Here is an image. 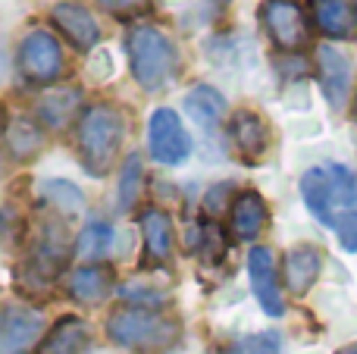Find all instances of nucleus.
<instances>
[{
    "mask_svg": "<svg viewBox=\"0 0 357 354\" xmlns=\"http://www.w3.org/2000/svg\"><path fill=\"white\" fill-rule=\"evenodd\" d=\"M342 354H357V345H351V348H345Z\"/></svg>",
    "mask_w": 357,
    "mask_h": 354,
    "instance_id": "nucleus-29",
    "label": "nucleus"
},
{
    "mask_svg": "<svg viewBox=\"0 0 357 354\" xmlns=\"http://www.w3.org/2000/svg\"><path fill=\"white\" fill-rule=\"evenodd\" d=\"M113 288V273L107 267H82L73 273L69 279V292L73 298L85 301V305H94V301H104Z\"/></svg>",
    "mask_w": 357,
    "mask_h": 354,
    "instance_id": "nucleus-21",
    "label": "nucleus"
},
{
    "mask_svg": "<svg viewBox=\"0 0 357 354\" xmlns=\"http://www.w3.org/2000/svg\"><path fill=\"white\" fill-rule=\"evenodd\" d=\"M354 119H357V98H354Z\"/></svg>",
    "mask_w": 357,
    "mask_h": 354,
    "instance_id": "nucleus-30",
    "label": "nucleus"
},
{
    "mask_svg": "<svg viewBox=\"0 0 357 354\" xmlns=\"http://www.w3.org/2000/svg\"><path fill=\"white\" fill-rule=\"evenodd\" d=\"M98 6L113 16H138V13H148L151 0H98Z\"/></svg>",
    "mask_w": 357,
    "mask_h": 354,
    "instance_id": "nucleus-26",
    "label": "nucleus"
},
{
    "mask_svg": "<svg viewBox=\"0 0 357 354\" xmlns=\"http://www.w3.org/2000/svg\"><path fill=\"white\" fill-rule=\"evenodd\" d=\"M126 138V116L110 104L88 107L75 129V144H79L82 167L91 176H104L116 163L119 148Z\"/></svg>",
    "mask_w": 357,
    "mask_h": 354,
    "instance_id": "nucleus-2",
    "label": "nucleus"
},
{
    "mask_svg": "<svg viewBox=\"0 0 357 354\" xmlns=\"http://www.w3.org/2000/svg\"><path fill=\"white\" fill-rule=\"evenodd\" d=\"M129 69L144 91H163L178 72L176 44L154 25H138L126 38Z\"/></svg>",
    "mask_w": 357,
    "mask_h": 354,
    "instance_id": "nucleus-3",
    "label": "nucleus"
},
{
    "mask_svg": "<svg viewBox=\"0 0 357 354\" xmlns=\"http://www.w3.org/2000/svg\"><path fill=\"white\" fill-rule=\"evenodd\" d=\"M229 141L248 163H257L270 151V125L260 113L238 110L229 119Z\"/></svg>",
    "mask_w": 357,
    "mask_h": 354,
    "instance_id": "nucleus-10",
    "label": "nucleus"
},
{
    "mask_svg": "<svg viewBox=\"0 0 357 354\" xmlns=\"http://www.w3.org/2000/svg\"><path fill=\"white\" fill-rule=\"evenodd\" d=\"M317 72H320V88L323 98L342 110L348 100V91H351V63L342 50H335L333 44H323L317 50Z\"/></svg>",
    "mask_w": 357,
    "mask_h": 354,
    "instance_id": "nucleus-9",
    "label": "nucleus"
},
{
    "mask_svg": "<svg viewBox=\"0 0 357 354\" xmlns=\"http://www.w3.org/2000/svg\"><path fill=\"white\" fill-rule=\"evenodd\" d=\"M107 332L116 345L138 354H160L178 339V323L151 307H123L107 320Z\"/></svg>",
    "mask_w": 357,
    "mask_h": 354,
    "instance_id": "nucleus-4",
    "label": "nucleus"
},
{
    "mask_svg": "<svg viewBox=\"0 0 357 354\" xmlns=\"http://www.w3.org/2000/svg\"><path fill=\"white\" fill-rule=\"evenodd\" d=\"M50 22L60 35H66V41L73 44L75 50H91L94 44L100 41V31L94 16L79 3H56L50 10Z\"/></svg>",
    "mask_w": 357,
    "mask_h": 354,
    "instance_id": "nucleus-12",
    "label": "nucleus"
},
{
    "mask_svg": "<svg viewBox=\"0 0 357 354\" xmlns=\"http://www.w3.org/2000/svg\"><path fill=\"white\" fill-rule=\"evenodd\" d=\"M226 198H229V185H213L207 192V198H204V207H207L210 217H220L222 210H226Z\"/></svg>",
    "mask_w": 357,
    "mask_h": 354,
    "instance_id": "nucleus-28",
    "label": "nucleus"
},
{
    "mask_svg": "<svg viewBox=\"0 0 357 354\" xmlns=\"http://www.w3.org/2000/svg\"><path fill=\"white\" fill-rule=\"evenodd\" d=\"M301 198L323 226L339 236L342 248L357 251V179L342 163L314 167L301 176Z\"/></svg>",
    "mask_w": 357,
    "mask_h": 354,
    "instance_id": "nucleus-1",
    "label": "nucleus"
},
{
    "mask_svg": "<svg viewBox=\"0 0 357 354\" xmlns=\"http://www.w3.org/2000/svg\"><path fill=\"white\" fill-rule=\"evenodd\" d=\"M66 261V232L56 223H44L41 238L35 242V254H31V267L41 273V279H54L56 270Z\"/></svg>",
    "mask_w": 357,
    "mask_h": 354,
    "instance_id": "nucleus-16",
    "label": "nucleus"
},
{
    "mask_svg": "<svg viewBox=\"0 0 357 354\" xmlns=\"http://www.w3.org/2000/svg\"><path fill=\"white\" fill-rule=\"evenodd\" d=\"M44 330L41 314L29 311V307H6L3 326H0V351L3 354H25L38 342Z\"/></svg>",
    "mask_w": 357,
    "mask_h": 354,
    "instance_id": "nucleus-11",
    "label": "nucleus"
},
{
    "mask_svg": "<svg viewBox=\"0 0 357 354\" xmlns=\"http://www.w3.org/2000/svg\"><path fill=\"white\" fill-rule=\"evenodd\" d=\"M354 6H357V0H354Z\"/></svg>",
    "mask_w": 357,
    "mask_h": 354,
    "instance_id": "nucleus-31",
    "label": "nucleus"
},
{
    "mask_svg": "<svg viewBox=\"0 0 357 354\" xmlns=\"http://www.w3.org/2000/svg\"><path fill=\"white\" fill-rule=\"evenodd\" d=\"M44 194H47V201L54 207H60L63 213H79L82 207H85V198H82V192L73 185V182H63V179H54L44 185Z\"/></svg>",
    "mask_w": 357,
    "mask_h": 354,
    "instance_id": "nucleus-24",
    "label": "nucleus"
},
{
    "mask_svg": "<svg viewBox=\"0 0 357 354\" xmlns=\"http://www.w3.org/2000/svg\"><path fill=\"white\" fill-rule=\"evenodd\" d=\"M113 245V229L107 223H88L85 229L75 236V254L82 261H98L110 251Z\"/></svg>",
    "mask_w": 357,
    "mask_h": 354,
    "instance_id": "nucleus-22",
    "label": "nucleus"
},
{
    "mask_svg": "<svg viewBox=\"0 0 357 354\" xmlns=\"http://www.w3.org/2000/svg\"><path fill=\"white\" fill-rule=\"evenodd\" d=\"M138 192H142V160L132 154L123 167V176H119V207L132 210L138 201Z\"/></svg>",
    "mask_w": 357,
    "mask_h": 354,
    "instance_id": "nucleus-25",
    "label": "nucleus"
},
{
    "mask_svg": "<svg viewBox=\"0 0 357 354\" xmlns=\"http://www.w3.org/2000/svg\"><path fill=\"white\" fill-rule=\"evenodd\" d=\"M314 22L329 38H351L357 29L354 0H314Z\"/></svg>",
    "mask_w": 357,
    "mask_h": 354,
    "instance_id": "nucleus-15",
    "label": "nucleus"
},
{
    "mask_svg": "<svg viewBox=\"0 0 357 354\" xmlns=\"http://www.w3.org/2000/svg\"><path fill=\"white\" fill-rule=\"evenodd\" d=\"M260 19L279 50H298L307 44V19H304L301 0H264Z\"/></svg>",
    "mask_w": 357,
    "mask_h": 354,
    "instance_id": "nucleus-6",
    "label": "nucleus"
},
{
    "mask_svg": "<svg viewBox=\"0 0 357 354\" xmlns=\"http://www.w3.org/2000/svg\"><path fill=\"white\" fill-rule=\"evenodd\" d=\"M266 204L264 198H260L257 192H241L238 198H235L232 204V236L238 238V242H254V238L264 232L266 226Z\"/></svg>",
    "mask_w": 357,
    "mask_h": 354,
    "instance_id": "nucleus-14",
    "label": "nucleus"
},
{
    "mask_svg": "<svg viewBox=\"0 0 357 354\" xmlns=\"http://www.w3.org/2000/svg\"><path fill=\"white\" fill-rule=\"evenodd\" d=\"M248 279H251V288L266 317H282L285 301L282 292H279L276 263H273V254L266 248H251V254H248Z\"/></svg>",
    "mask_w": 357,
    "mask_h": 354,
    "instance_id": "nucleus-8",
    "label": "nucleus"
},
{
    "mask_svg": "<svg viewBox=\"0 0 357 354\" xmlns=\"http://www.w3.org/2000/svg\"><path fill=\"white\" fill-rule=\"evenodd\" d=\"M88 339H91V332H88L85 320L63 317L60 323L50 330V336L44 339V345L38 354H82L88 345Z\"/></svg>",
    "mask_w": 357,
    "mask_h": 354,
    "instance_id": "nucleus-19",
    "label": "nucleus"
},
{
    "mask_svg": "<svg viewBox=\"0 0 357 354\" xmlns=\"http://www.w3.org/2000/svg\"><path fill=\"white\" fill-rule=\"evenodd\" d=\"M148 151L157 163L167 167H178L188 160L191 154V138L185 132L182 119L176 116V110H157L148 123Z\"/></svg>",
    "mask_w": 357,
    "mask_h": 354,
    "instance_id": "nucleus-7",
    "label": "nucleus"
},
{
    "mask_svg": "<svg viewBox=\"0 0 357 354\" xmlns=\"http://www.w3.org/2000/svg\"><path fill=\"white\" fill-rule=\"evenodd\" d=\"M82 104V91L79 88H50L38 98V119L47 129H66L75 119Z\"/></svg>",
    "mask_w": 357,
    "mask_h": 354,
    "instance_id": "nucleus-13",
    "label": "nucleus"
},
{
    "mask_svg": "<svg viewBox=\"0 0 357 354\" xmlns=\"http://www.w3.org/2000/svg\"><path fill=\"white\" fill-rule=\"evenodd\" d=\"M323 270V254L314 245H301V248H291L285 257V286L295 295H304L310 286L317 282Z\"/></svg>",
    "mask_w": 357,
    "mask_h": 354,
    "instance_id": "nucleus-17",
    "label": "nucleus"
},
{
    "mask_svg": "<svg viewBox=\"0 0 357 354\" xmlns=\"http://www.w3.org/2000/svg\"><path fill=\"white\" fill-rule=\"evenodd\" d=\"M142 236H144V248L154 261H167L173 251V220L163 210L151 207L142 213Z\"/></svg>",
    "mask_w": 357,
    "mask_h": 354,
    "instance_id": "nucleus-20",
    "label": "nucleus"
},
{
    "mask_svg": "<svg viewBox=\"0 0 357 354\" xmlns=\"http://www.w3.org/2000/svg\"><path fill=\"white\" fill-rule=\"evenodd\" d=\"M245 354H279V339L273 332H260L245 342Z\"/></svg>",
    "mask_w": 357,
    "mask_h": 354,
    "instance_id": "nucleus-27",
    "label": "nucleus"
},
{
    "mask_svg": "<svg viewBox=\"0 0 357 354\" xmlns=\"http://www.w3.org/2000/svg\"><path fill=\"white\" fill-rule=\"evenodd\" d=\"M185 113L195 119L201 129H216L226 116V98L210 85H197L185 94Z\"/></svg>",
    "mask_w": 357,
    "mask_h": 354,
    "instance_id": "nucleus-18",
    "label": "nucleus"
},
{
    "mask_svg": "<svg viewBox=\"0 0 357 354\" xmlns=\"http://www.w3.org/2000/svg\"><path fill=\"white\" fill-rule=\"evenodd\" d=\"M16 66L31 85H50L63 75V47L50 31H31L19 41Z\"/></svg>",
    "mask_w": 357,
    "mask_h": 354,
    "instance_id": "nucleus-5",
    "label": "nucleus"
},
{
    "mask_svg": "<svg viewBox=\"0 0 357 354\" xmlns=\"http://www.w3.org/2000/svg\"><path fill=\"white\" fill-rule=\"evenodd\" d=\"M6 148L13 151V157L29 160L31 154L41 151V132H38L29 119H13L10 129H6Z\"/></svg>",
    "mask_w": 357,
    "mask_h": 354,
    "instance_id": "nucleus-23",
    "label": "nucleus"
}]
</instances>
